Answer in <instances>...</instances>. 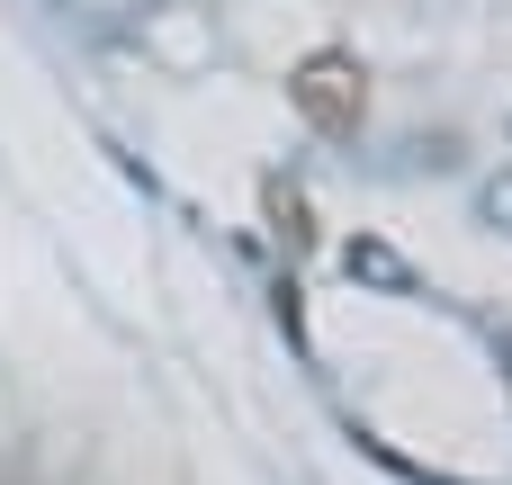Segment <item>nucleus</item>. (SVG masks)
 <instances>
[{"instance_id": "nucleus-1", "label": "nucleus", "mask_w": 512, "mask_h": 485, "mask_svg": "<svg viewBox=\"0 0 512 485\" xmlns=\"http://www.w3.org/2000/svg\"><path fill=\"white\" fill-rule=\"evenodd\" d=\"M288 99H297V117H306L315 135H333V144H351V135L369 126V72H360V54H342V45H315V54L288 72Z\"/></svg>"}, {"instance_id": "nucleus-2", "label": "nucleus", "mask_w": 512, "mask_h": 485, "mask_svg": "<svg viewBox=\"0 0 512 485\" xmlns=\"http://www.w3.org/2000/svg\"><path fill=\"white\" fill-rule=\"evenodd\" d=\"M477 216H486L495 234H512V171H495V180L477 189Z\"/></svg>"}, {"instance_id": "nucleus-3", "label": "nucleus", "mask_w": 512, "mask_h": 485, "mask_svg": "<svg viewBox=\"0 0 512 485\" xmlns=\"http://www.w3.org/2000/svg\"><path fill=\"white\" fill-rule=\"evenodd\" d=\"M351 270H369V279H387V288H405V261H396L387 243H351Z\"/></svg>"}, {"instance_id": "nucleus-4", "label": "nucleus", "mask_w": 512, "mask_h": 485, "mask_svg": "<svg viewBox=\"0 0 512 485\" xmlns=\"http://www.w3.org/2000/svg\"><path fill=\"white\" fill-rule=\"evenodd\" d=\"M504 396H512V369H504Z\"/></svg>"}]
</instances>
